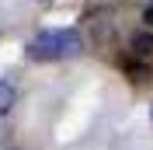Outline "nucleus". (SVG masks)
<instances>
[{"instance_id": "f257e3e1", "label": "nucleus", "mask_w": 153, "mask_h": 150, "mask_svg": "<svg viewBox=\"0 0 153 150\" xmlns=\"http://www.w3.org/2000/svg\"><path fill=\"white\" fill-rule=\"evenodd\" d=\"M31 59H59L63 56V32H42L28 42Z\"/></svg>"}, {"instance_id": "f03ea898", "label": "nucleus", "mask_w": 153, "mask_h": 150, "mask_svg": "<svg viewBox=\"0 0 153 150\" xmlns=\"http://www.w3.org/2000/svg\"><path fill=\"white\" fill-rule=\"evenodd\" d=\"M132 49L139 56H153V32H136L132 35Z\"/></svg>"}, {"instance_id": "7ed1b4c3", "label": "nucleus", "mask_w": 153, "mask_h": 150, "mask_svg": "<svg viewBox=\"0 0 153 150\" xmlns=\"http://www.w3.org/2000/svg\"><path fill=\"white\" fill-rule=\"evenodd\" d=\"M84 52V42L76 32H63V56H80Z\"/></svg>"}, {"instance_id": "20e7f679", "label": "nucleus", "mask_w": 153, "mask_h": 150, "mask_svg": "<svg viewBox=\"0 0 153 150\" xmlns=\"http://www.w3.org/2000/svg\"><path fill=\"white\" fill-rule=\"evenodd\" d=\"M14 98H18L14 84H10V80H0V112H10V108H14Z\"/></svg>"}, {"instance_id": "39448f33", "label": "nucleus", "mask_w": 153, "mask_h": 150, "mask_svg": "<svg viewBox=\"0 0 153 150\" xmlns=\"http://www.w3.org/2000/svg\"><path fill=\"white\" fill-rule=\"evenodd\" d=\"M143 21H146V25H150V28H153V4H150V7H146V14H143Z\"/></svg>"}, {"instance_id": "423d86ee", "label": "nucleus", "mask_w": 153, "mask_h": 150, "mask_svg": "<svg viewBox=\"0 0 153 150\" xmlns=\"http://www.w3.org/2000/svg\"><path fill=\"white\" fill-rule=\"evenodd\" d=\"M38 4H49V0H38Z\"/></svg>"}]
</instances>
